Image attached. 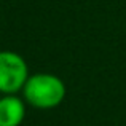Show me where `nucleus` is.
Here are the masks:
<instances>
[{"instance_id": "2", "label": "nucleus", "mask_w": 126, "mask_h": 126, "mask_svg": "<svg viewBox=\"0 0 126 126\" xmlns=\"http://www.w3.org/2000/svg\"><path fill=\"white\" fill-rule=\"evenodd\" d=\"M29 65L21 54L10 49L0 51V93L16 94L29 78Z\"/></svg>"}, {"instance_id": "3", "label": "nucleus", "mask_w": 126, "mask_h": 126, "mask_svg": "<svg viewBox=\"0 0 126 126\" xmlns=\"http://www.w3.org/2000/svg\"><path fill=\"white\" fill-rule=\"evenodd\" d=\"M26 118V101L16 94L0 97V126H21Z\"/></svg>"}, {"instance_id": "1", "label": "nucleus", "mask_w": 126, "mask_h": 126, "mask_svg": "<svg viewBox=\"0 0 126 126\" xmlns=\"http://www.w3.org/2000/svg\"><path fill=\"white\" fill-rule=\"evenodd\" d=\"M21 93L26 104L40 110H49L64 102L67 88L61 77L48 72H38L29 75Z\"/></svg>"}]
</instances>
